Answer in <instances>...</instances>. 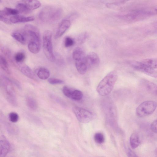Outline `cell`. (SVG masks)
I'll return each mask as SVG.
<instances>
[{"label": "cell", "mask_w": 157, "mask_h": 157, "mask_svg": "<svg viewBox=\"0 0 157 157\" xmlns=\"http://www.w3.org/2000/svg\"><path fill=\"white\" fill-rule=\"evenodd\" d=\"M19 12L17 9L5 7L0 11V17L8 16L19 14Z\"/></svg>", "instance_id": "19"}, {"label": "cell", "mask_w": 157, "mask_h": 157, "mask_svg": "<svg viewBox=\"0 0 157 157\" xmlns=\"http://www.w3.org/2000/svg\"><path fill=\"white\" fill-rule=\"evenodd\" d=\"M94 139L96 143L100 144L103 143L105 140L103 135L100 132L95 133L94 136Z\"/></svg>", "instance_id": "27"}, {"label": "cell", "mask_w": 157, "mask_h": 157, "mask_svg": "<svg viewBox=\"0 0 157 157\" xmlns=\"http://www.w3.org/2000/svg\"><path fill=\"white\" fill-rule=\"evenodd\" d=\"M75 41L70 37H67L65 40L64 45L66 47H69L73 46L75 44Z\"/></svg>", "instance_id": "29"}, {"label": "cell", "mask_w": 157, "mask_h": 157, "mask_svg": "<svg viewBox=\"0 0 157 157\" xmlns=\"http://www.w3.org/2000/svg\"><path fill=\"white\" fill-rule=\"evenodd\" d=\"M72 110L77 119L81 123H88L94 118L93 113L86 109L76 106L74 107Z\"/></svg>", "instance_id": "8"}, {"label": "cell", "mask_w": 157, "mask_h": 157, "mask_svg": "<svg viewBox=\"0 0 157 157\" xmlns=\"http://www.w3.org/2000/svg\"><path fill=\"white\" fill-rule=\"evenodd\" d=\"M129 63L131 66L135 69L152 77L157 78V71L142 62L132 61Z\"/></svg>", "instance_id": "9"}, {"label": "cell", "mask_w": 157, "mask_h": 157, "mask_svg": "<svg viewBox=\"0 0 157 157\" xmlns=\"http://www.w3.org/2000/svg\"><path fill=\"white\" fill-rule=\"evenodd\" d=\"M150 128L152 132L157 133V119L151 123Z\"/></svg>", "instance_id": "32"}, {"label": "cell", "mask_w": 157, "mask_h": 157, "mask_svg": "<svg viewBox=\"0 0 157 157\" xmlns=\"http://www.w3.org/2000/svg\"><path fill=\"white\" fill-rule=\"evenodd\" d=\"M35 18L33 16H25L18 14L8 16L0 17L1 21L8 24L26 22L33 21Z\"/></svg>", "instance_id": "10"}, {"label": "cell", "mask_w": 157, "mask_h": 157, "mask_svg": "<svg viewBox=\"0 0 157 157\" xmlns=\"http://www.w3.org/2000/svg\"><path fill=\"white\" fill-rule=\"evenodd\" d=\"M26 101L28 106L31 110H36L38 107V105L35 99L30 96H28L26 99Z\"/></svg>", "instance_id": "22"}, {"label": "cell", "mask_w": 157, "mask_h": 157, "mask_svg": "<svg viewBox=\"0 0 157 157\" xmlns=\"http://www.w3.org/2000/svg\"><path fill=\"white\" fill-rule=\"evenodd\" d=\"M88 67H94L97 66L99 63L98 55L94 52H90L86 56Z\"/></svg>", "instance_id": "16"}, {"label": "cell", "mask_w": 157, "mask_h": 157, "mask_svg": "<svg viewBox=\"0 0 157 157\" xmlns=\"http://www.w3.org/2000/svg\"><path fill=\"white\" fill-rule=\"evenodd\" d=\"M50 98L56 102L61 105H63V102L62 100L57 96L52 94L50 95Z\"/></svg>", "instance_id": "33"}, {"label": "cell", "mask_w": 157, "mask_h": 157, "mask_svg": "<svg viewBox=\"0 0 157 157\" xmlns=\"http://www.w3.org/2000/svg\"><path fill=\"white\" fill-rule=\"evenodd\" d=\"M21 71L25 76L34 80H36V77L31 68L28 66L24 65L21 68Z\"/></svg>", "instance_id": "20"}, {"label": "cell", "mask_w": 157, "mask_h": 157, "mask_svg": "<svg viewBox=\"0 0 157 157\" xmlns=\"http://www.w3.org/2000/svg\"><path fill=\"white\" fill-rule=\"evenodd\" d=\"M11 36L15 40L22 44H25L27 42L25 36L22 30L13 32L11 33Z\"/></svg>", "instance_id": "17"}, {"label": "cell", "mask_w": 157, "mask_h": 157, "mask_svg": "<svg viewBox=\"0 0 157 157\" xmlns=\"http://www.w3.org/2000/svg\"><path fill=\"white\" fill-rule=\"evenodd\" d=\"M4 125L7 131L12 134H15L18 132V129L17 127L13 124L10 123L8 121H3Z\"/></svg>", "instance_id": "25"}, {"label": "cell", "mask_w": 157, "mask_h": 157, "mask_svg": "<svg viewBox=\"0 0 157 157\" xmlns=\"http://www.w3.org/2000/svg\"><path fill=\"white\" fill-rule=\"evenodd\" d=\"M87 36L86 33H84L80 35L77 38V41L79 44L83 43L86 40Z\"/></svg>", "instance_id": "31"}, {"label": "cell", "mask_w": 157, "mask_h": 157, "mask_svg": "<svg viewBox=\"0 0 157 157\" xmlns=\"http://www.w3.org/2000/svg\"><path fill=\"white\" fill-rule=\"evenodd\" d=\"M141 62L153 69L157 68V59L148 58L143 60Z\"/></svg>", "instance_id": "24"}, {"label": "cell", "mask_w": 157, "mask_h": 157, "mask_svg": "<svg viewBox=\"0 0 157 157\" xmlns=\"http://www.w3.org/2000/svg\"><path fill=\"white\" fill-rule=\"evenodd\" d=\"M140 143L139 135L136 133H133L130 138V144L132 149H135L138 147Z\"/></svg>", "instance_id": "18"}, {"label": "cell", "mask_w": 157, "mask_h": 157, "mask_svg": "<svg viewBox=\"0 0 157 157\" xmlns=\"http://www.w3.org/2000/svg\"><path fill=\"white\" fill-rule=\"evenodd\" d=\"M62 91L66 97L75 100H80L83 97V94L81 91L67 86H64L63 88Z\"/></svg>", "instance_id": "11"}, {"label": "cell", "mask_w": 157, "mask_h": 157, "mask_svg": "<svg viewBox=\"0 0 157 157\" xmlns=\"http://www.w3.org/2000/svg\"><path fill=\"white\" fill-rule=\"evenodd\" d=\"M43 49L47 59L51 62L55 60L52 42V33L49 30L45 31L43 36Z\"/></svg>", "instance_id": "5"}, {"label": "cell", "mask_w": 157, "mask_h": 157, "mask_svg": "<svg viewBox=\"0 0 157 157\" xmlns=\"http://www.w3.org/2000/svg\"><path fill=\"white\" fill-rule=\"evenodd\" d=\"M0 65L2 69L8 74H10V71L9 69L8 63L6 58L2 55L0 56Z\"/></svg>", "instance_id": "23"}, {"label": "cell", "mask_w": 157, "mask_h": 157, "mask_svg": "<svg viewBox=\"0 0 157 157\" xmlns=\"http://www.w3.org/2000/svg\"><path fill=\"white\" fill-rule=\"evenodd\" d=\"M140 83L147 91L157 96V85L156 84L145 79L141 80Z\"/></svg>", "instance_id": "15"}, {"label": "cell", "mask_w": 157, "mask_h": 157, "mask_svg": "<svg viewBox=\"0 0 157 157\" xmlns=\"http://www.w3.org/2000/svg\"><path fill=\"white\" fill-rule=\"evenodd\" d=\"M155 155L157 156V148L155 149Z\"/></svg>", "instance_id": "35"}, {"label": "cell", "mask_w": 157, "mask_h": 157, "mask_svg": "<svg viewBox=\"0 0 157 157\" xmlns=\"http://www.w3.org/2000/svg\"><path fill=\"white\" fill-rule=\"evenodd\" d=\"M37 75L38 77L40 79L46 80L49 78L50 73L49 71L46 68L41 67L38 69Z\"/></svg>", "instance_id": "21"}, {"label": "cell", "mask_w": 157, "mask_h": 157, "mask_svg": "<svg viewBox=\"0 0 157 157\" xmlns=\"http://www.w3.org/2000/svg\"><path fill=\"white\" fill-rule=\"evenodd\" d=\"M9 118L10 121L12 123L17 122L19 119V117L16 112H12L10 113L9 115Z\"/></svg>", "instance_id": "28"}, {"label": "cell", "mask_w": 157, "mask_h": 157, "mask_svg": "<svg viewBox=\"0 0 157 157\" xmlns=\"http://www.w3.org/2000/svg\"><path fill=\"white\" fill-rule=\"evenodd\" d=\"M118 78V74L115 71H113L107 74L100 82L96 90L102 96L108 95L112 90Z\"/></svg>", "instance_id": "3"}, {"label": "cell", "mask_w": 157, "mask_h": 157, "mask_svg": "<svg viewBox=\"0 0 157 157\" xmlns=\"http://www.w3.org/2000/svg\"><path fill=\"white\" fill-rule=\"evenodd\" d=\"M48 82L50 84L55 85L61 84L63 83V80L57 78H50L48 79Z\"/></svg>", "instance_id": "30"}, {"label": "cell", "mask_w": 157, "mask_h": 157, "mask_svg": "<svg viewBox=\"0 0 157 157\" xmlns=\"http://www.w3.org/2000/svg\"><path fill=\"white\" fill-rule=\"evenodd\" d=\"M76 68L81 75L84 74L88 67L86 56L85 55L74 60Z\"/></svg>", "instance_id": "12"}, {"label": "cell", "mask_w": 157, "mask_h": 157, "mask_svg": "<svg viewBox=\"0 0 157 157\" xmlns=\"http://www.w3.org/2000/svg\"><path fill=\"white\" fill-rule=\"evenodd\" d=\"M41 5L37 0H21L16 3V8L19 12L27 13L39 8Z\"/></svg>", "instance_id": "7"}, {"label": "cell", "mask_w": 157, "mask_h": 157, "mask_svg": "<svg viewBox=\"0 0 157 157\" xmlns=\"http://www.w3.org/2000/svg\"><path fill=\"white\" fill-rule=\"evenodd\" d=\"M22 31L28 42L29 51L34 54L38 53L41 46L40 35L39 29L33 25L28 24L24 26Z\"/></svg>", "instance_id": "1"}, {"label": "cell", "mask_w": 157, "mask_h": 157, "mask_svg": "<svg viewBox=\"0 0 157 157\" xmlns=\"http://www.w3.org/2000/svg\"><path fill=\"white\" fill-rule=\"evenodd\" d=\"M0 157L6 156L10 151V144L6 137L4 136H1L0 140Z\"/></svg>", "instance_id": "13"}, {"label": "cell", "mask_w": 157, "mask_h": 157, "mask_svg": "<svg viewBox=\"0 0 157 157\" xmlns=\"http://www.w3.org/2000/svg\"><path fill=\"white\" fill-rule=\"evenodd\" d=\"M25 54L22 52H19L17 53L14 56V60L17 63H21L23 62L25 59Z\"/></svg>", "instance_id": "26"}, {"label": "cell", "mask_w": 157, "mask_h": 157, "mask_svg": "<svg viewBox=\"0 0 157 157\" xmlns=\"http://www.w3.org/2000/svg\"><path fill=\"white\" fill-rule=\"evenodd\" d=\"M63 13L62 9L57 6L48 5L44 7L39 12L38 17L41 21L51 23L58 21Z\"/></svg>", "instance_id": "2"}, {"label": "cell", "mask_w": 157, "mask_h": 157, "mask_svg": "<svg viewBox=\"0 0 157 157\" xmlns=\"http://www.w3.org/2000/svg\"><path fill=\"white\" fill-rule=\"evenodd\" d=\"M71 24V21L68 19L63 20L60 24L55 36V39L61 37L69 28Z\"/></svg>", "instance_id": "14"}, {"label": "cell", "mask_w": 157, "mask_h": 157, "mask_svg": "<svg viewBox=\"0 0 157 157\" xmlns=\"http://www.w3.org/2000/svg\"><path fill=\"white\" fill-rule=\"evenodd\" d=\"M157 103L153 101H146L139 105L136 109V113L139 117H144L151 115L156 109Z\"/></svg>", "instance_id": "6"}, {"label": "cell", "mask_w": 157, "mask_h": 157, "mask_svg": "<svg viewBox=\"0 0 157 157\" xmlns=\"http://www.w3.org/2000/svg\"><path fill=\"white\" fill-rule=\"evenodd\" d=\"M1 88L7 101L12 105L16 106L17 102L11 80L4 75L0 77Z\"/></svg>", "instance_id": "4"}, {"label": "cell", "mask_w": 157, "mask_h": 157, "mask_svg": "<svg viewBox=\"0 0 157 157\" xmlns=\"http://www.w3.org/2000/svg\"><path fill=\"white\" fill-rule=\"evenodd\" d=\"M127 155L129 157H137V155L133 152L130 149H128L127 151Z\"/></svg>", "instance_id": "34"}]
</instances>
